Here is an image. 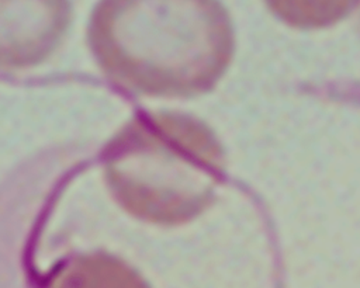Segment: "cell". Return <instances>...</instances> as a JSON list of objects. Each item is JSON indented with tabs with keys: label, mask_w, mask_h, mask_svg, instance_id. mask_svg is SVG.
<instances>
[{
	"label": "cell",
	"mask_w": 360,
	"mask_h": 288,
	"mask_svg": "<svg viewBox=\"0 0 360 288\" xmlns=\"http://www.w3.org/2000/svg\"><path fill=\"white\" fill-rule=\"evenodd\" d=\"M89 41L114 81L156 97L210 91L233 52L232 22L218 0H100Z\"/></svg>",
	"instance_id": "1"
},
{
	"label": "cell",
	"mask_w": 360,
	"mask_h": 288,
	"mask_svg": "<svg viewBox=\"0 0 360 288\" xmlns=\"http://www.w3.org/2000/svg\"><path fill=\"white\" fill-rule=\"evenodd\" d=\"M105 177L131 215L159 225L184 223L205 211L224 178L225 157L212 131L183 114H143L104 150Z\"/></svg>",
	"instance_id": "2"
},
{
	"label": "cell",
	"mask_w": 360,
	"mask_h": 288,
	"mask_svg": "<svg viewBox=\"0 0 360 288\" xmlns=\"http://www.w3.org/2000/svg\"><path fill=\"white\" fill-rule=\"evenodd\" d=\"M70 20V0H0V67L44 62L59 46Z\"/></svg>",
	"instance_id": "3"
},
{
	"label": "cell",
	"mask_w": 360,
	"mask_h": 288,
	"mask_svg": "<svg viewBox=\"0 0 360 288\" xmlns=\"http://www.w3.org/2000/svg\"><path fill=\"white\" fill-rule=\"evenodd\" d=\"M45 288H149L124 261L107 254L80 256L62 266Z\"/></svg>",
	"instance_id": "4"
},
{
	"label": "cell",
	"mask_w": 360,
	"mask_h": 288,
	"mask_svg": "<svg viewBox=\"0 0 360 288\" xmlns=\"http://www.w3.org/2000/svg\"><path fill=\"white\" fill-rule=\"evenodd\" d=\"M284 22L297 28H322L350 14L360 0H264Z\"/></svg>",
	"instance_id": "5"
}]
</instances>
